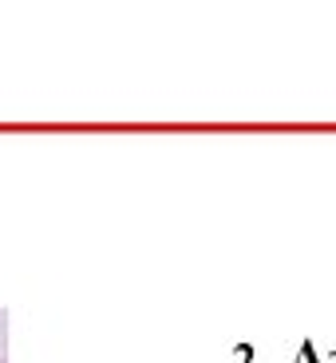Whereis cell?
Segmentation results:
<instances>
[{"mask_svg": "<svg viewBox=\"0 0 336 363\" xmlns=\"http://www.w3.org/2000/svg\"><path fill=\"white\" fill-rule=\"evenodd\" d=\"M0 363H4V359H0Z\"/></svg>", "mask_w": 336, "mask_h": 363, "instance_id": "obj_1", "label": "cell"}]
</instances>
